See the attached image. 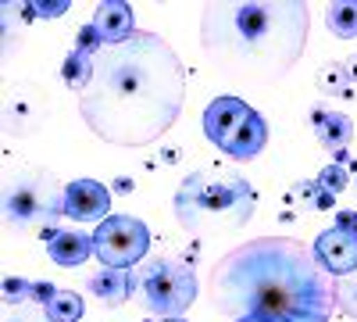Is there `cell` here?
<instances>
[{"instance_id": "obj_9", "label": "cell", "mask_w": 357, "mask_h": 322, "mask_svg": "<svg viewBox=\"0 0 357 322\" xmlns=\"http://www.w3.org/2000/svg\"><path fill=\"white\" fill-rule=\"evenodd\" d=\"M50 115V97L40 82L22 79L4 90V133L8 136H33Z\"/></svg>"}, {"instance_id": "obj_5", "label": "cell", "mask_w": 357, "mask_h": 322, "mask_svg": "<svg viewBox=\"0 0 357 322\" xmlns=\"http://www.w3.org/2000/svg\"><path fill=\"white\" fill-rule=\"evenodd\" d=\"M65 219V183L50 168L22 165L4 175V226L11 233H47Z\"/></svg>"}, {"instance_id": "obj_25", "label": "cell", "mask_w": 357, "mask_h": 322, "mask_svg": "<svg viewBox=\"0 0 357 322\" xmlns=\"http://www.w3.org/2000/svg\"><path fill=\"white\" fill-rule=\"evenodd\" d=\"M104 47H107V43L97 36V29H93V25L79 29V36H75V50H79V54H86V57H97Z\"/></svg>"}, {"instance_id": "obj_15", "label": "cell", "mask_w": 357, "mask_h": 322, "mask_svg": "<svg viewBox=\"0 0 357 322\" xmlns=\"http://www.w3.org/2000/svg\"><path fill=\"white\" fill-rule=\"evenodd\" d=\"M86 290L104 308H118L132 298V269H107L104 265V269L86 276Z\"/></svg>"}, {"instance_id": "obj_18", "label": "cell", "mask_w": 357, "mask_h": 322, "mask_svg": "<svg viewBox=\"0 0 357 322\" xmlns=\"http://www.w3.org/2000/svg\"><path fill=\"white\" fill-rule=\"evenodd\" d=\"M314 86L321 90V97H329V101H336V97H350V90H354V82H350V75H347L343 61H329V65H321V68H318Z\"/></svg>"}, {"instance_id": "obj_19", "label": "cell", "mask_w": 357, "mask_h": 322, "mask_svg": "<svg viewBox=\"0 0 357 322\" xmlns=\"http://www.w3.org/2000/svg\"><path fill=\"white\" fill-rule=\"evenodd\" d=\"M61 79L68 82V90L82 94L89 86V79H93V57H86V54H79L72 47V54L65 57V65H61Z\"/></svg>"}, {"instance_id": "obj_16", "label": "cell", "mask_w": 357, "mask_h": 322, "mask_svg": "<svg viewBox=\"0 0 357 322\" xmlns=\"http://www.w3.org/2000/svg\"><path fill=\"white\" fill-rule=\"evenodd\" d=\"M286 204H293L296 212H329L336 204V193H329L318 180H296L286 193Z\"/></svg>"}, {"instance_id": "obj_23", "label": "cell", "mask_w": 357, "mask_h": 322, "mask_svg": "<svg viewBox=\"0 0 357 322\" xmlns=\"http://www.w3.org/2000/svg\"><path fill=\"white\" fill-rule=\"evenodd\" d=\"M318 183L329 190V193H340V190H347V186L354 183V175H350V168H347L343 161H333V165H325V168H321Z\"/></svg>"}, {"instance_id": "obj_30", "label": "cell", "mask_w": 357, "mask_h": 322, "mask_svg": "<svg viewBox=\"0 0 357 322\" xmlns=\"http://www.w3.org/2000/svg\"><path fill=\"white\" fill-rule=\"evenodd\" d=\"M165 322H186V319H165Z\"/></svg>"}, {"instance_id": "obj_14", "label": "cell", "mask_w": 357, "mask_h": 322, "mask_svg": "<svg viewBox=\"0 0 357 322\" xmlns=\"http://www.w3.org/2000/svg\"><path fill=\"white\" fill-rule=\"evenodd\" d=\"M97 29V36L114 47V43H126L136 36V18H132V8L122 4V0H107V4H97L93 11V22H89Z\"/></svg>"}, {"instance_id": "obj_24", "label": "cell", "mask_w": 357, "mask_h": 322, "mask_svg": "<svg viewBox=\"0 0 357 322\" xmlns=\"http://www.w3.org/2000/svg\"><path fill=\"white\" fill-rule=\"evenodd\" d=\"M0 322H54V319L47 315L43 305H15V308H4Z\"/></svg>"}, {"instance_id": "obj_20", "label": "cell", "mask_w": 357, "mask_h": 322, "mask_svg": "<svg viewBox=\"0 0 357 322\" xmlns=\"http://www.w3.org/2000/svg\"><path fill=\"white\" fill-rule=\"evenodd\" d=\"M82 312H86L82 298L75 294V290H61V286H57V294H54L50 305H47V315H50L54 322H79Z\"/></svg>"}, {"instance_id": "obj_6", "label": "cell", "mask_w": 357, "mask_h": 322, "mask_svg": "<svg viewBox=\"0 0 357 322\" xmlns=\"http://www.w3.org/2000/svg\"><path fill=\"white\" fill-rule=\"evenodd\" d=\"M200 294V283H197V269L183 258H146L132 269V298L136 305L154 315V319H178Z\"/></svg>"}, {"instance_id": "obj_27", "label": "cell", "mask_w": 357, "mask_h": 322, "mask_svg": "<svg viewBox=\"0 0 357 322\" xmlns=\"http://www.w3.org/2000/svg\"><path fill=\"white\" fill-rule=\"evenodd\" d=\"M336 226H343V229H354V233H357V212H340V215H336Z\"/></svg>"}, {"instance_id": "obj_7", "label": "cell", "mask_w": 357, "mask_h": 322, "mask_svg": "<svg viewBox=\"0 0 357 322\" xmlns=\"http://www.w3.org/2000/svg\"><path fill=\"white\" fill-rule=\"evenodd\" d=\"M204 136L232 161H250L264 151L268 126L261 111L240 97H215L204 111Z\"/></svg>"}, {"instance_id": "obj_8", "label": "cell", "mask_w": 357, "mask_h": 322, "mask_svg": "<svg viewBox=\"0 0 357 322\" xmlns=\"http://www.w3.org/2000/svg\"><path fill=\"white\" fill-rule=\"evenodd\" d=\"M151 251V229L136 215H107L93 229V254L107 269H136Z\"/></svg>"}, {"instance_id": "obj_29", "label": "cell", "mask_w": 357, "mask_h": 322, "mask_svg": "<svg viewBox=\"0 0 357 322\" xmlns=\"http://www.w3.org/2000/svg\"><path fill=\"white\" fill-rule=\"evenodd\" d=\"M350 186H354V193H357V172H354V183H350Z\"/></svg>"}, {"instance_id": "obj_2", "label": "cell", "mask_w": 357, "mask_h": 322, "mask_svg": "<svg viewBox=\"0 0 357 322\" xmlns=\"http://www.w3.org/2000/svg\"><path fill=\"white\" fill-rule=\"evenodd\" d=\"M207 298L229 322H329L336 279L289 237H257L222 254Z\"/></svg>"}, {"instance_id": "obj_17", "label": "cell", "mask_w": 357, "mask_h": 322, "mask_svg": "<svg viewBox=\"0 0 357 322\" xmlns=\"http://www.w3.org/2000/svg\"><path fill=\"white\" fill-rule=\"evenodd\" d=\"M325 25L329 33L340 40H354L357 36V0H340V4L325 8Z\"/></svg>"}, {"instance_id": "obj_12", "label": "cell", "mask_w": 357, "mask_h": 322, "mask_svg": "<svg viewBox=\"0 0 357 322\" xmlns=\"http://www.w3.org/2000/svg\"><path fill=\"white\" fill-rule=\"evenodd\" d=\"M311 129H314V140L325 154H336V161H343L350 140H354V122L340 108H314L311 111Z\"/></svg>"}, {"instance_id": "obj_11", "label": "cell", "mask_w": 357, "mask_h": 322, "mask_svg": "<svg viewBox=\"0 0 357 322\" xmlns=\"http://www.w3.org/2000/svg\"><path fill=\"white\" fill-rule=\"evenodd\" d=\"M111 208V193L97 180H72L65 186V219L75 222H104Z\"/></svg>"}, {"instance_id": "obj_4", "label": "cell", "mask_w": 357, "mask_h": 322, "mask_svg": "<svg viewBox=\"0 0 357 322\" xmlns=\"http://www.w3.org/2000/svg\"><path fill=\"white\" fill-rule=\"evenodd\" d=\"M172 208L178 226L193 237H222L240 233L254 219L257 193L236 168H197L178 183Z\"/></svg>"}, {"instance_id": "obj_10", "label": "cell", "mask_w": 357, "mask_h": 322, "mask_svg": "<svg viewBox=\"0 0 357 322\" xmlns=\"http://www.w3.org/2000/svg\"><path fill=\"white\" fill-rule=\"evenodd\" d=\"M314 261L336 279L357 272V233L354 229H343V226H329L318 233L314 240Z\"/></svg>"}, {"instance_id": "obj_3", "label": "cell", "mask_w": 357, "mask_h": 322, "mask_svg": "<svg viewBox=\"0 0 357 322\" xmlns=\"http://www.w3.org/2000/svg\"><path fill=\"white\" fill-rule=\"evenodd\" d=\"M311 11L301 0L261 4H207L200 47L211 68L240 82H279L304 57Z\"/></svg>"}, {"instance_id": "obj_21", "label": "cell", "mask_w": 357, "mask_h": 322, "mask_svg": "<svg viewBox=\"0 0 357 322\" xmlns=\"http://www.w3.org/2000/svg\"><path fill=\"white\" fill-rule=\"evenodd\" d=\"M15 305H36V283L33 279H18V276L4 279V308H15Z\"/></svg>"}, {"instance_id": "obj_13", "label": "cell", "mask_w": 357, "mask_h": 322, "mask_svg": "<svg viewBox=\"0 0 357 322\" xmlns=\"http://www.w3.org/2000/svg\"><path fill=\"white\" fill-rule=\"evenodd\" d=\"M43 240H47L50 261L61 269H79L82 261H89V254H93V233H82V229H61L57 226Z\"/></svg>"}, {"instance_id": "obj_28", "label": "cell", "mask_w": 357, "mask_h": 322, "mask_svg": "<svg viewBox=\"0 0 357 322\" xmlns=\"http://www.w3.org/2000/svg\"><path fill=\"white\" fill-rule=\"evenodd\" d=\"M343 68H347V75H350V82L357 86V54H350L347 61H343Z\"/></svg>"}, {"instance_id": "obj_22", "label": "cell", "mask_w": 357, "mask_h": 322, "mask_svg": "<svg viewBox=\"0 0 357 322\" xmlns=\"http://www.w3.org/2000/svg\"><path fill=\"white\" fill-rule=\"evenodd\" d=\"M336 308H340L347 319L357 322V272L336 279Z\"/></svg>"}, {"instance_id": "obj_26", "label": "cell", "mask_w": 357, "mask_h": 322, "mask_svg": "<svg viewBox=\"0 0 357 322\" xmlns=\"http://www.w3.org/2000/svg\"><path fill=\"white\" fill-rule=\"evenodd\" d=\"M29 8H33V18H57V15L68 11L65 0H36V4H29Z\"/></svg>"}, {"instance_id": "obj_1", "label": "cell", "mask_w": 357, "mask_h": 322, "mask_svg": "<svg viewBox=\"0 0 357 322\" xmlns=\"http://www.w3.org/2000/svg\"><path fill=\"white\" fill-rule=\"evenodd\" d=\"M186 101V68L175 47L136 29L126 43L93 57V79L79 94V115L111 147H146L165 136Z\"/></svg>"}]
</instances>
